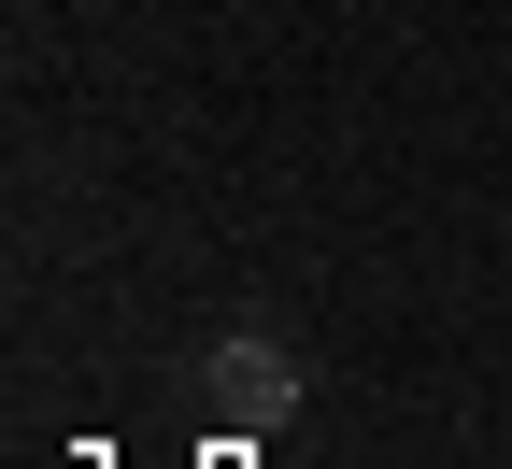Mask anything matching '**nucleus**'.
Returning a JSON list of instances; mask_svg holds the SVG:
<instances>
[{
    "mask_svg": "<svg viewBox=\"0 0 512 469\" xmlns=\"http://www.w3.org/2000/svg\"><path fill=\"white\" fill-rule=\"evenodd\" d=\"M299 398H313V356L285 342L271 313L214 342V427H228V441H271V427H299Z\"/></svg>",
    "mask_w": 512,
    "mask_h": 469,
    "instance_id": "nucleus-1",
    "label": "nucleus"
}]
</instances>
